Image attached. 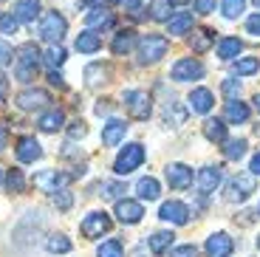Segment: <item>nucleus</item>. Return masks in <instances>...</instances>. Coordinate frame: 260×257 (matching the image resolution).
Instances as JSON below:
<instances>
[{
	"mask_svg": "<svg viewBox=\"0 0 260 257\" xmlns=\"http://www.w3.org/2000/svg\"><path fill=\"white\" fill-rule=\"evenodd\" d=\"M17 31V17L14 14H3L0 17V34H14Z\"/></svg>",
	"mask_w": 260,
	"mask_h": 257,
	"instance_id": "a19ab883",
	"label": "nucleus"
},
{
	"mask_svg": "<svg viewBox=\"0 0 260 257\" xmlns=\"http://www.w3.org/2000/svg\"><path fill=\"white\" fill-rule=\"evenodd\" d=\"M170 77L176 79V82H192V79H201L204 77V65L198 62L195 57H181L176 65H173Z\"/></svg>",
	"mask_w": 260,
	"mask_h": 257,
	"instance_id": "6e6552de",
	"label": "nucleus"
},
{
	"mask_svg": "<svg viewBox=\"0 0 260 257\" xmlns=\"http://www.w3.org/2000/svg\"><path fill=\"white\" fill-rule=\"evenodd\" d=\"M252 192H254V173H241L226 184L223 198H226L229 204H243Z\"/></svg>",
	"mask_w": 260,
	"mask_h": 257,
	"instance_id": "39448f33",
	"label": "nucleus"
},
{
	"mask_svg": "<svg viewBox=\"0 0 260 257\" xmlns=\"http://www.w3.org/2000/svg\"><path fill=\"white\" fill-rule=\"evenodd\" d=\"M195 12L198 14H212L215 12V0H195Z\"/></svg>",
	"mask_w": 260,
	"mask_h": 257,
	"instance_id": "de8ad7c7",
	"label": "nucleus"
},
{
	"mask_svg": "<svg viewBox=\"0 0 260 257\" xmlns=\"http://www.w3.org/2000/svg\"><path fill=\"white\" fill-rule=\"evenodd\" d=\"M51 201H54V206H57L59 212H68L74 206V195L68 192V189H57V192L51 195Z\"/></svg>",
	"mask_w": 260,
	"mask_h": 257,
	"instance_id": "58836bf2",
	"label": "nucleus"
},
{
	"mask_svg": "<svg viewBox=\"0 0 260 257\" xmlns=\"http://www.w3.org/2000/svg\"><path fill=\"white\" fill-rule=\"evenodd\" d=\"M170 3H173V6H187L189 0H170Z\"/></svg>",
	"mask_w": 260,
	"mask_h": 257,
	"instance_id": "4d7b16f0",
	"label": "nucleus"
},
{
	"mask_svg": "<svg viewBox=\"0 0 260 257\" xmlns=\"http://www.w3.org/2000/svg\"><path fill=\"white\" fill-rule=\"evenodd\" d=\"M65 31H68V23H65V17L59 12H48L46 17H43V23H40V37L51 45L59 43V40L65 37Z\"/></svg>",
	"mask_w": 260,
	"mask_h": 257,
	"instance_id": "423d86ee",
	"label": "nucleus"
},
{
	"mask_svg": "<svg viewBox=\"0 0 260 257\" xmlns=\"http://www.w3.org/2000/svg\"><path fill=\"white\" fill-rule=\"evenodd\" d=\"M257 215H260V204H257Z\"/></svg>",
	"mask_w": 260,
	"mask_h": 257,
	"instance_id": "052dcab7",
	"label": "nucleus"
},
{
	"mask_svg": "<svg viewBox=\"0 0 260 257\" xmlns=\"http://www.w3.org/2000/svg\"><path fill=\"white\" fill-rule=\"evenodd\" d=\"M223 116H226V122H232V124H243L249 119V105L246 102H238V99H229Z\"/></svg>",
	"mask_w": 260,
	"mask_h": 257,
	"instance_id": "393cba45",
	"label": "nucleus"
},
{
	"mask_svg": "<svg viewBox=\"0 0 260 257\" xmlns=\"http://www.w3.org/2000/svg\"><path fill=\"white\" fill-rule=\"evenodd\" d=\"M122 102H124V108H127L130 119H136V122H147L150 113H153V105H150L147 90H124Z\"/></svg>",
	"mask_w": 260,
	"mask_h": 257,
	"instance_id": "7ed1b4c3",
	"label": "nucleus"
},
{
	"mask_svg": "<svg viewBox=\"0 0 260 257\" xmlns=\"http://www.w3.org/2000/svg\"><path fill=\"white\" fill-rule=\"evenodd\" d=\"M48 82H51V85H57V88H62V85H65V79H62V74H59L57 68H51V71H48Z\"/></svg>",
	"mask_w": 260,
	"mask_h": 257,
	"instance_id": "3c124183",
	"label": "nucleus"
},
{
	"mask_svg": "<svg viewBox=\"0 0 260 257\" xmlns=\"http://www.w3.org/2000/svg\"><path fill=\"white\" fill-rule=\"evenodd\" d=\"M46 249L51 251V254H68V251H71V240L65 238V235H51V238L46 240Z\"/></svg>",
	"mask_w": 260,
	"mask_h": 257,
	"instance_id": "f704fd0d",
	"label": "nucleus"
},
{
	"mask_svg": "<svg viewBox=\"0 0 260 257\" xmlns=\"http://www.w3.org/2000/svg\"><path fill=\"white\" fill-rule=\"evenodd\" d=\"M243 12H246V0H223L221 3V14L226 20H238Z\"/></svg>",
	"mask_w": 260,
	"mask_h": 257,
	"instance_id": "72a5a7b5",
	"label": "nucleus"
},
{
	"mask_svg": "<svg viewBox=\"0 0 260 257\" xmlns=\"http://www.w3.org/2000/svg\"><path fill=\"white\" fill-rule=\"evenodd\" d=\"M124 133H127V124L122 119H108V124L102 127V144L105 147H116L124 139Z\"/></svg>",
	"mask_w": 260,
	"mask_h": 257,
	"instance_id": "f3484780",
	"label": "nucleus"
},
{
	"mask_svg": "<svg viewBox=\"0 0 260 257\" xmlns=\"http://www.w3.org/2000/svg\"><path fill=\"white\" fill-rule=\"evenodd\" d=\"M260 71V59L257 57H241L235 62V74L238 77H252V74Z\"/></svg>",
	"mask_w": 260,
	"mask_h": 257,
	"instance_id": "473e14b6",
	"label": "nucleus"
},
{
	"mask_svg": "<svg viewBox=\"0 0 260 257\" xmlns=\"http://www.w3.org/2000/svg\"><path fill=\"white\" fill-rule=\"evenodd\" d=\"M144 215L142 204L139 201H130V198H119L116 201V218L122 220V223H139Z\"/></svg>",
	"mask_w": 260,
	"mask_h": 257,
	"instance_id": "ddd939ff",
	"label": "nucleus"
},
{
	"mask_svg": "<svg viewBox=\"0 0 260 257\" xmlns=\"http://www.w3.org/2000/svg\"><path fill=\"white\" fill-rule=\"evenodd\" d=\"M6 97H9V79L0 74V102H6Z\"/></svg>",
	"mask_w": 260,
	"mask_h": 257,
	"instance_id": "603ef678",
	"label": "nucleus"
},
{
	"mask_svg": "<svg viewBox=\"0 0 260 257\" xmlns=\"http://www.w3.org/2000/svg\"><path fill=\"white\" fill-rule=\"evenodd\" d=\"M249 170H252L254 175H260V153H257V155H254V158H252V167H249Z\"/></svg>",
	"mask_w": 260,
	"mask_h": 257,
	"instance_id": "5fc2aeb1",
	"label": "nucleus"
},
{
	"mask_svg": "<svg viewBox=\"0 0 260 257\" xmlns=\"http://www.w3.org/2000/svg\"><path fill=\"white\" fill-rule=\"evenodd\" d=\"M124 192V184H102V198L119 201V195Z\"/></svg>",
	"mask_w": 260,
	"mask_h": 257,
	"instance_id": "79ce46f5",
	"label": "nucleus"
},
{
	"mask_svg": "<svg viewBox=\"0 0 260 257\" xmlns=\"http://www.w3.org/2000/svg\"><path fill=\"white\" fill-rule=\"evenodd\" d=\"M85 26L88 28H111L113 26V12L108 6L91 9V12H85Z\"/></svg>",
	"mask_w": 260,
	"mask_h": 257,
	"instance_id": "aec40b11",
	"label": "nucleus"
},
{
	"mask_svg": "<svg viewBox=\"0 0 260 257\" xmlns=\"http://www.w3.org/2000/svg\"><path fill=\"white\" fill-rule=\"evenodd\" d=\"M243 51V43L238 37H223L221 43H218V57L223 59V62H229V59H235L238 54Z\"/></svg>",
	"mask_w": 260,
	"mask_h": 257,
	"instance_id": "c85d7f7f",
	"label": "nucleus"
},
{
	"mask_svg": "<svg viewBox=\"0 0 260 257\" xmlns=\"http://www.w3.org/2000/svg\"><path fill=\"white\" fill-rule=\"evenodd\" d=\"M204 136L209 142H226V124L221 119H207L204 122Z\"/></svg>",
	"mask_w": 260,
	"mask_h": 257,
	"instance_id": "c756f323",
	"label": "nucleus"
},
{
	"mask_svg": "<svg viewBox=\"0 0 260 257\" xmlns=\"http://www.w3.org/2000/svg\"><path fill=\"white\" fill-rule=\"evenodd\" d=\"M111 0H82L79 6H82V12H91V9H102V6H108Z\"/></svg>",
	"mask_w": 260,
	"mask_h": 257,
	"instance_id": "8fccbe9b",
	"label": "nucleus"
},
{
	"mask_svg": "<svg viewBox=\"0 0 260 257\" xmlns=\"http://www.w3.org/2000/svg\"><path fill=\"white\" fill-rule=\"evenodd\" d=\"M119 3H124L130 12H139V9H142V0H119Z\"/></svg>",
	"mask_w": 260,
	"mask_h": 257,
	"instance_id": "864d4df0",
	"label": "nucleus"
},
{
	"mask_svg": "<svg viewBox=\"0 0 260 257\" xmlns=\"http://www.w3.org/2000/svg\"><path fill=\"white\" fill-rule=\"evenodd\" d=\"M246 139H229L226 142V147H223V158H229V161H238V158H243L246 155Z\"/></svg>",
	"mask_w": 260,
	"mask_h": 257,
	"instance_id": "2f4dec72",
	"label": "nucleus"
},
{
	"mask_svg": "<svg viewBox=\"0 0 260 257\" xmlns=\"http://www.w3.org/2000/svg\"><path fill=\"white\" fill-rule=\"evenodd\" d=\"M142 164H144V147H142V144H127V147L116 155L113 173H116V175H130L133 170L142 167Z\"/></svg>",
	"mask_w": 260,
	"mask_h": 257,
	"instance_id": "20e7f679",
	"label": "nucleus"
},
{
	"mask_svg": "<svg viewBox=\"0 0 260 257\" xmlns=\"http://www.w3.org/2000/svg\"><path fill=\"white\" fill-rule=\"evenodd\" d=\"M85 133H88V127H85L82 122H74L71 127H68V136H71V139H85Z\"/></svg>",
	"mask_w": 260,
	"mask_h": 257,
	"instance_id": "09e8293b",
	"label": "nucleus"
},
{
	"mask_svg": "<svg viewBox=\"0 0 260 257\" xmlns=\"http://www.w3.org/2000/svg\"><path fill=\"white\" fill-rule=\"evenodd\" d=\"M254 6H260V0H254Z\"/></svg>",
	"mask_w": 260,
	"mask_h": 257,
	"instance_id": "bf43d9fd",
	"label": "nucleus"
},
{
	"mask_svg": "<svg viewBox=\"0 0 260 257\" xmlns=\"http://www.w3.org/2000/svg\"><path fill=\"white\" fill-rule=\"evenodd\" d=\"M43 62L48 65V68H59V65L65 62V48L59 43H54L51 48H48L46 54H43Z\"/></svg>",
	"mask_w": 260,
	"mask_h": 257,
	"instance_id": "e433bc0d",
	"label": "nucleus"
},
{
	"mask_svg": "<svg viewBox=\"0 0 260 257\" xmlns=\"http://www.w3.org/2000/svg\"><path fill=\"white\" fill-rule=\"evenodd\" d=\"M48 102H51V93L43 90V88H28L17 97V108L20 110H40V108H46Z\"/></svg>",
	"mask_w": 260,
	"mask_h": 257,
	"instance_id": "9b49d317",
	"label": "nucleus"
},
{
	"mask_svg": "<svg viewBox=\"0 0 260 257\" xmlns=\"http://www.w3.org/2000/svg\"><path fill=\"white\" fill-rule=\"evenodd\" d=\"M136 192H139L142 201H156L158 195H161V186H158V181L153 178V175H147V178H139Z\"/></svg>",
	"mask_w": 260,
	"mask_h": 257,
	"instance_id": "cd10ccee",
	"label": "nucleus"
},
{
	"mask_svg": "<svg viewBox=\"0 0 260 257\" xmlns=\"http://www.w3.org/2000/svg\"><path fill=\"white\" fill-rule=\"evenodd\" d=\"M246 34H252V37H260V12L252 14V17L246 20Z\"/></svg>",
	"mask_w": 260,
	"mask_h": 257,
	"instance_id": "a18cd8bd",
	"label": "nucleus"
},
{
	"mask_svg": "<svg viewBox=\"0 0 260 257\" xmlns=\"http://www.w3.org/2000/svg\"><path fill=\"white\" fill-rule=\"evenodd\" d=\"M96 257H124V249H122V240H105L102 246L96 249Z\"/></svg>",
	"mask_w": 260,
	"mask_h": 257,
	"instance_id": "4c0bfd02",
	"label": "nucleus"
},
{
	"mask_svg": "<svg viewBox=\"0 0 260 257\" xmlns=\"http://www.w3.org/2000/svg\"><path fill=\"white\" fill-rule=\"evenodd\" d=\"M189 28H192V14L189 12H176L167 20V31L173 37H184V34H189Z\"/></svg>",
	"mask_w": 260,
	"mask_h": 257,
	"instance_id": "4be33fe9",
	"label": "nucleus"
},
{
	"mask_svg": "<svg viewBox=\"0 0 260 257\" xmlns=\"http://www.w3.org/2000/svg\"><path fill=\"white\" fill-rule=\"evenodd\" d=\"M212 43H215V31H212V28H198V31L192 34V40H189V45H192L195 54L209 51V48H212Z\"/></svg>",
	"mask_w": 260,
	"mask_h": 257,
	"instance_id": "bb28decb",
	"label": "nucleus"
},
{
	"mask_svg": "<svg viewBox=\"0 0 260 257\" xmlns=\"http://www.w3.org/2000/svg\"><path fill=\"white\" fill-rule=\"evenodd\" d=\"M17 158L23 164H34L37 158H43V147H40V142L34 136H23L17 142Z\"/></svg>",
	"mask_w": 260,
	"mask_h": 257,
	"instance_id": "4468645a",
	"label": "nucleus"
},
{
	"mask_svg": "<svg viewBox=\"0 0 260 257\" xmlns=\"http://www.w3.org/2000/svg\"><path fill=\"white\" fill-rule=\"evenodd\" d=\"M77 51H82V54H96L99 48H102V37H99L96 31H91V28H88V31H82L77 37Z\"/></svg>",
	"mask_w": 260,
	"mask_h": 257,
	"instance_id": "b1692460",
	"label": "nucleus"
},
{
	"mask_svg": "<svg viewBox=\"0 0 260 257\" xmlns=\"http://www.w3.org/2000/svg\"><path fill=\"white\" fill-rule=\"evenodd\" d=\"M158 218L167 220V223H176V226H187L189 223V209L181 201H167V204H161V209H158Z\"/></svg>",
	"mask_w": 260,
	"mask_h": 257,
	"instance_id": "9d476101",
	"label": "nucleus"
},
{
	"mask_svg": "<svg viewBox=\"0 0 260 257\" xmlns=\"http://www.w3.org/2000/svg\"><path fill=\"white\" fill-rule=\"evenodd\" d=\"M170 9H173L170 0H153V3H150V20H156V23H167V20L173 17Z\"/></svg>",
	"mask_w": 260,
	"mask_h": 257,
	"instance_id": "7c9ffc66",
	"label": "nucleus"
},
{
	"mask_svg": "<svg viewBox=\"0 0 260 257\" xmlns=\"http://www.w3.org/2000/svg\"><path fill=\"white\" fill-rule=\"evenodd\" d=\"M62 184H68V175L57 173V170H43L34 175V186H40L43 192H57V189H62Z\"/></svg>",
	"mask_w": 260,
	"mask_h": 257,
	"instance_id": "f8f14e48",
	"label": "nucleus"
},
{
	"mask_svg": "<svg viewBox=\"0 0 260 257\" xmlns=\"http://www.w3.org/2000/svg\"><path fill=\"white\" fill-rule=\"evenodd\" d=\"M187 102H189V110H192V113H209L212 105H215V97H212L209 88H195L187 97Z\"/></svg>",
	"mask_w": 260,
	"mask_h": 257,
	"instance_id": "dca6fc26",
	"label": "nucleus"
},
{
	"mask_svg": "<svg viewBox=\"0 0 260 257\" xmlns=\"http://www.w3.org/2000/svg\"><path fill=\"white\" fill-rule=\"evenodd\" d=\"M6 142H9V133H6V127H0V150L6 147Z\"/></svg>",
	"mask_w": 260,
	"mask_h": 257,
	"instance_id": "6e6d98bb",
	"label": "nucleus"
},
{
	"mask_svg": "<svg viewBox=\"0 0 260 257\" xmlns=\"http://www.w3.org/2000/svg\"><path fill=\"white\" fill-rule=\"evenodd\" d=\"M170 257H198V249L192 243H184V246H176L170 251Z\"/></svg>",
	"mask_w": 260,
	"mask_h": 257,
	"instance_id": "37998d69",
	"label": "nucleus"
},
{
	"mask_svg": "<svg viewBox=\"0 0 260 257\" xmlns=\"http://www.w3.org/2000/svg\"><path fill=\"white\" fill-rule=\"evenodd\" d=\"M12 14L17 17V23H34L40 17V0H17Z\"/></svg>",
	"mask_w": 260,
	"mask_h": 257,
	"instance_id": "412c9836",
	"label": "nucleus"
},
{
	"mask_svg": "<svg viewBox=\"0 0 260 257\" xmlns=\"http://www.w3.org/2000/svg\"><path fill=\"white\" fill-rule=\"evenodd\" d=\"M133 45H136V31H133V28H124V31H119L116 37H113L111 51L116 54V57H122V54H127Z\"/></svg>",
	"mask_w": 260,
	"mask_h": 257,
	"instance_id": "5701e85b",
	"label": "nucleus"
},
{
	"mask_svg": "<svg viewBox=\"0 0 260 257\" xmlns=\"http://www.w3.org/2000/svg\"><path fill=\"white\" fill-rule=\"evenodd\" d=\"M12 57H14V51H12V45H6V43H0V68H6V65L12 62Z\"/></svg>",
	"mask_w": 260,
	"mask_h": 257,
	"instance_id": "49530a36",
	"label": "nucleus"
},
{
	"mask_svg": "<svg viewBox=\"0 0 260 257\" xmlns=\"http://www.w3.org/2000/svg\"><path fill=\"white\" fill-rule=\"evenodd\" d=\"M62 124H65V113L59 108L46 110V113L37 119V127L43 130V133H57V130H62Z\"/></svg>",
	"mask_w": 260,
	"mask_h": 257,
	"instance_id": "6ab92c4d",
	"label": "nucleus"
},
{
	"mask_svg": "<svg viewBox=\"0 0 260 257\" xmlns=\"http://www.w3.org/2000/svg\"><path fill=\"white\" fill-rule=\"evenodd\" d=\"M173 240H176V235L173 232H156L153 238H147V246L153 254H164V251L173 249Z\"/></svg>",
	"mask_w": 260,
	"mask_h": 257,
	"instance_id": "a878e982",
	"label": "nucleus"
},
{
	"mask_svg": "<svg viewBox=\"0 0 260 257\" xmlns=\"http://www.w3.org/2000/svg\"><path fill=\"white\" fill-rule=\"evenodd\" d=\"M223 93H226V99H238L241 82H238V79H223Z\"/></svg>",
	"mask_w": 260,
	"mask_h": 257,
	"instance_id": "c03bdc74",
	"label": "nucleus"
},
{
	"mask_svg": "<svg viewBox=\"0 0 260 257\" xmlns=\"http://www.w3.org/2000/svg\"><path fill=\"white\" fill-rule=\"evenodd\" d=\"M170 51V40L161 37V34H144L139 40V62L142 65H153L161 57H167Z\"/></svg>",
	"mask_w": 260,
	"mask_h": 257,
	"instance_id": "f03ea898",
	"label": "nucleus"
},
{
	"mask_svg": "<svg viewBox=\"0 0 260 257\" xmlns=\"http://www.w3.org/2000/svg\"><path fill=\"white\" fill-rule=\"evenodd\" d=\"M257 246H260V238H257Z\"/></svg>",
	"mask_w": 260,
	"mask_h": 257,
	"instance_id": "680f3d73",
	"label": "nucleus"
},
{
	"mask_svg": "<svg viewBox=\"0 0 260 257\" xmlns=\"http://www.w3.org/2000/svg\"><path fill=\"white\" fill-rule=\"evenodd\" d=\"M204 251H207V257H229L235 251V240L229 238L226 232H215V235L207 238Z\"/></svg>",
	"mask_w": 260,
	"mask_h": 257,
	"instance_id": "1a4fd4ad",
	"label": "nucleus"
},
{
	"mask_svg": "<svg viewBox=\"0 0 260 257\" xmlns=\"http://www.w3.org/2000/svg\"><path fill=\"white\" fill-rule=\"evenodd\" d=\"M6 186H9V192H23V189H26V178H23V173H20V170H9Z\"/></svg>",
	"mask_w": 260,
	"mask_h": 257,
	"instance_id": "ea45409f",
	"label": "nucleus"
},
{
	"mask_svg": "<svg viewBox=\"0 0 260 257\" xmlns=\"http://www.w3.org/2000/svg\"><path fill=\"white\" fill-rule=\"evenodd\" d=\"M40 62H43V54H40V48H37L34 43H26V45L17 51V57H14V77H17L20 82H31V79L37 77Z\"/></svg>",
	"mask_w": 260,
	"mask_h": 257,
	"instance_id": "f257e3e1",
	"label": "nucleus"
},
{
	"mask_svg": "<svg viewBox=\"0 0 260 257\" xmlns=\"http://www.w3.org/2000/svg\"><path fill=\"white\" fill-rule=\"evenodd\" d=\"M85 79H88V85H102L108 82V65H88L85 68Z\"/></svg>",
	"mask_w": 260,
	"mask_h": 257,
	"instance_id": "c9c22d12",
	"label": "nucleus"
},
{
	"mask_svg": "<svg viewBox=\"0 0 260 257\" xmlns=\"http://www.w3.org/2000/svg\"><path fill=\"white\" fill-rule=\"evenodd\" d=\"M79 232H82V238H88V240L102 238L105 232H111V218L105 212H88L85 220L79 223Z\"/></svg>",
	"mask_w": 260,
	"mask_h": 257,
	"instance_id": "0eeeda50",
	"label": "nucleus"
},
{
	"mask_svg": "<svg viewBox=\"0 0 260 257\" xmlns=\"http://www.w3.org/2000/svg\"><path fill=\"white\" fill-rule=\"evenodd\" d=\"M221 178H223V173H221V167H204L201 173H198V189H201L204 195H209V192H215L218 189V184H221Z\"/></svg>",
	"mask_w": 260,
	"mask_h": 257,
	"instance_id": "a211bd4d",
	"label": "nucleus"
},
{
	"mask_svg": "<svg viewBox=\"0 0 260 257\" xmlns=\"http://www.w3.org/2000/svg\"><path fill=\"white\" fill-rule=\"evenodd\" d=\"M167 184L173 189H187L192 186V170L187 164H170L167 167Z\"/></svg>",
	"mask_w": 260,
	"mask_h": 257,
	"instance_id": "2eb2a0df",
	"label": "nucleus"
},
{
	"mask_svg": "<svg viewBox=\"0 0 260 257\" xmlns=\"http://www.w3.org/2000/svg\"><path fill=\"white\" fill-rule=\"evenodd\" d=\"M254 108L260 110V93H257V97H254Z\"/></svg>",
	"mask_w": 260,
	"mask_h": 257,
	"instance_id": "13d9d810",
	"label": "nucleus"
}]
</instances>
